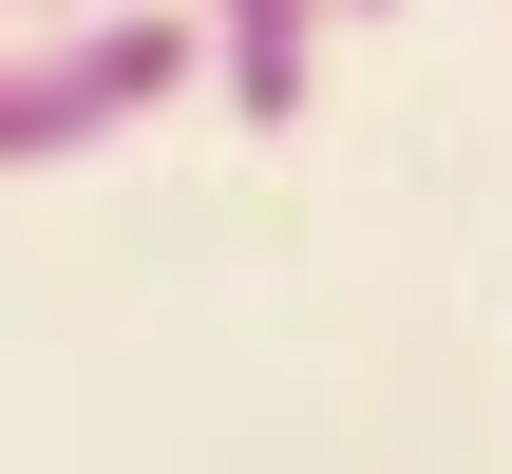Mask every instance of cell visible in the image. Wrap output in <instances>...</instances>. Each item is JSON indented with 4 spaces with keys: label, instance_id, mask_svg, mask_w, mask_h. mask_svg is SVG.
Instances as JSON below:
<instances>
[{
    "label": "cell",
    "instance_id": "6da1fadb",
    "mask_svg": "<svg viewBox=\"0 0 512 474\" xmlns=\"http://www.w3.org/2000/svg\"><path fill=\"white\" fill-rule=\"evenodd\" d=\"M190 76H209V19H171V0H95V19H57L38 57H0V171L95 152V133L171 114Z\"/></svg>",
    "mask_w": 512,
    "mask_h": 474
},
{
    "label": "cell",
    "instance_id": "7a4b0ae2",
    "mask_svg": "<svg viewBox=\"0 0 512 474\" xmlns=\"http://www.w3.org/2000/svg\"><path fill=\"white\" fill-rule=\"evenodd\" d=\"M342 19H361V0H209V76H228V114H247V133H285Z\"/></svg>",
    "mask_w": 512,
    "mask_h": 474
},
{
    "label": "cell",
    "instance_id": "3957f363",
    "mask_svg": "<svg viewBox=\"0 0 512 474\" xmlns=\"http://www.w3.org/2000/svg\"><path fill=\"white\" fill-rule=\"evenodd\" d=\"M57 19H95V0H57Z\"/></svg>",
    "mask_w": 512,
    "mask_h": 474
},
{
    "label": "cell",
    "instance_id": "277c9868",
    "mask_svg": "<svg viewBox=\"0 0 512 474\" xmlns=\"http://www.w3.org/2000/svg\"><path fill=\"white\" fill-rule=\"evenodd\" d=\"M361 19H380V0H361Z\"/></svg>",
    "mask_w": 512,
    "mask_h": 474
}]
</instances>
